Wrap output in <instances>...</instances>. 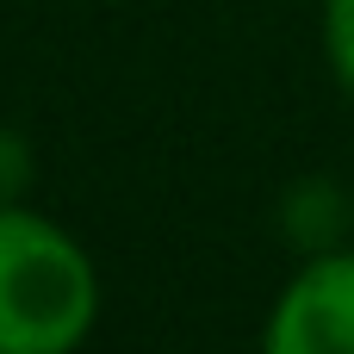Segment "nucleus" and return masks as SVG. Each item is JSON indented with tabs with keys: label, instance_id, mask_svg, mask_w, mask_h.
Masks as SVG:
<instances>
[{
	"label": "nucleus",
	"instance_id": "nucleus-1",
	"mask_svg": "<svg viewBox=\"0 0 354 354\" xmlns=\"http://www.w3.org/2000/svg\"><path fill=\"white\" fill-rule=\"evenodd\" d=\"M100 317V274L75 236L0 205V354H75Z\"/></svg>",
	"mask_w": 354,
	"mask_h": 354
},
{
	"label": "nucleus",
	"instance_id": "nucleus-2",
	"mask_svg": "<svg viewBox=\"0 0 354 354\" xmlns=\"http://www.w3.org/2000/svg\"><path fill=\"white\" fill-rule=\"evenodd\" d=\"M261 354H354V255H324L286 280Z\"/></svg>",
	"mask_w": 354,
	"mask_h": 354
},
{
	"label": "nucleus",
	"instance_id": "nucleus-3",
	"mask_svg": "<svg viewBox=\"0 0 354 354\" xmlns=\"http://www.w3.org/2000/svg\"><path fill=\"white\" fill-rule=\"evenodd\" d=\"M324 44H330L336 81L354 93V0H330L324 6Z\"/></svg>",
	"mask_w": 354,
	"mask_h": 354
}]
</instances>
